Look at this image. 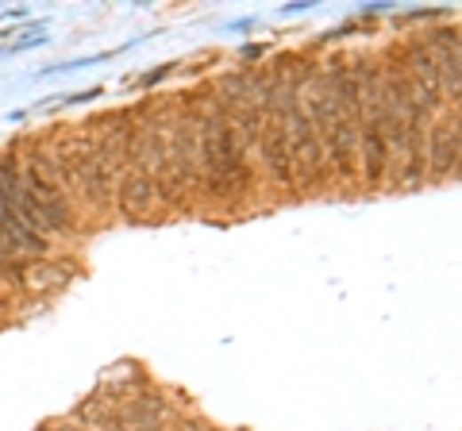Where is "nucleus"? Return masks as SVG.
Wrapping results in <instances>:
<instances>
[{"label": "nucleus", "mask_w": 462, "mask_h": 431, "mask_svg": "<svg viewBox=\"0 0 462 431\" xmlns=\"http://www.w3.org/2000/svg\"><path fill=\"white\" fill-rule=\"evenodd\" d=\"M62 431H81V427H62Z\"/></svg>", "instance_id": "nucleus-12"}, {"label": "nucleus", "mask_w": 462, "mask_h": 431, "mask_svg": "<svg viewBox=\"0 0 462 431\" xmlns=\"http://www.w3.org/2000/svg\"><path fill=\"white\" fill-rule=\"evenodd\" d=\"M262 158H266V170L274 173L277 185H289L293 181V155H289V132H285V120H274L262 135Z\"/></svg>", "instance_id": "nucleus-7"}, {"label": "nucleus", "mask_w": 462, "mask_h": 431, "mask_svg": "<svg viewBox=\"0 0 462 431\" xmlns=\"http://www.w3.org/2000/svg\"><path fill=\"white\" fill-rule=\"evenodd\" d=\"M285 132H289V155H293V170L300 173L305 185H316L323 173V150L316 139V127L308 124V116L300 112V104H293L285 116Z\"/></svg>", "instance_id": "nucleus-2"}, {"label": "nucleus", "mask_w": 462, "mask_h": 431, "mask_svg": "<svg viewBox=\"0 0 462 431\" xmlns=\"http://www.w3.org/2000/svg\"><path fill=\"white\" fill-rule=\"evenodd\" d=\"M427 162H432V178L462 173V124L458 120H439L427 139Z\"/></svg>", "instance_id": "nucleus-3"}, {"label": "nucleus", "mask_w": 462, "mask_h": 431, "mask_svg": "<svg viewBox=\"0 0 462 431\" xmlns=\"http://www.w3.org/2000/svg\"><path fill=\"white\" fill-rule=\"evenodd\" d=\"M323 139H328V150L335 158V170H339V178H354V143H358V132H354V120L351 116H339L328 132H323Z\"/></svg>", "instance_id": "nucleus-8"}, {"label": "nucleus", "mask_w": 462, "mask_h": 431, "mask_svg": "<svg viewBox=\"0 0 462 431\" xmlns=\"http://www.w3.org/2000/svg\"><path fill=\"white\" fill-rule=\"evenodd\" d=\"M435 66H439V81L450 97H462V35H450V31H439L435 35Z\"/></svg>", "instance_id": "nucleus-6"}, {"label": "nucleus", "mask_w": 462, "mask_h": 431, "mask_svg": "<svg viewBox=\"0 0 462 431\" xmlns=\"http://www.w3.org/2000/svg\"><path fill=\"white\" fill-rule=\"evenodd\" d=\"M81 416H85V420H104L100 401H85V409H81Z\"/></svg>", "instance_id": "nucleus-11"}, {"label": "nucleus", "mask_w": 462, "mask_h": 431, "mask_svg": "<svg viewBox=\"0 0 462 431\" xmlns=\"http://www.w3.org/2000/svg\"><path fill=\"white\" fill-rule=\"evenodd\" d=\"M409 85H412V97L420 104V112L435 108L439 104V92H443V81H439V66L427 46H416L412 51V74H409Z\"/></svg>", "instance_id": "nucleus-4"}, {"label": "nucleus", "mask_w": 462, "mask_h": 431, "mask_svg": "<svg viewBox=\"0 0 462 431\" xmlns=\"http://www.w3.org/2000/svg\"><path fill=\"white\" fill-rule=\"evenodd\" d=\"M120 212L127 219H139V216H147V208L150 201H155V178H150L147 170H131L127 178L120 181Z\"/></svg>", "instance_id": "nucleus-9"}, {"label": "nucleus", "mask_w": 462, "mask_h": 431, "mask_svg": "<svg viewBox=\"0 0 462 431\" xmlns=\"http://www.w3.org/2000/svg\"><path fill=\"white\" fill-rule=\"evenodd\" d=\"M28 282L35 289H54V285H66L69 282V266H58V262H35L28 266Z\"/></svg>", "instance_id": "nucleus-10"}, {"label": "nucleus", "mask_w": 462, "mask_h": 431, "mask_svg": "<svg viewBox=\"0 0 462 431\" xmlns=\"http://www.w3.org/2000/svg\"><path fill=\"white\" fill-rule=\"evenodd\" d=\"M201 158H204V170L212 178L216 189H227L231 181L239 178V139H235V127L227 120H208L204 132H201Z\"/></svg>", "instance_id": "nucleus-1"}, {"label": "nucleus", "mask_w": 462, "mask_h": 431, "mask_svg": "<svg viewBox=\"0 0 462 431\" xmlns=\"http://www.w3.org/2000/svg\"><path fill=\"white\" fill-rule=\"evenodd\" d=\"M358 147H362V162H366V181L370 185H381V178H386V158H389L386 116H378V120H362Z\"/></svg>", "instance_id": "nucleus-5"}]
</instances>
